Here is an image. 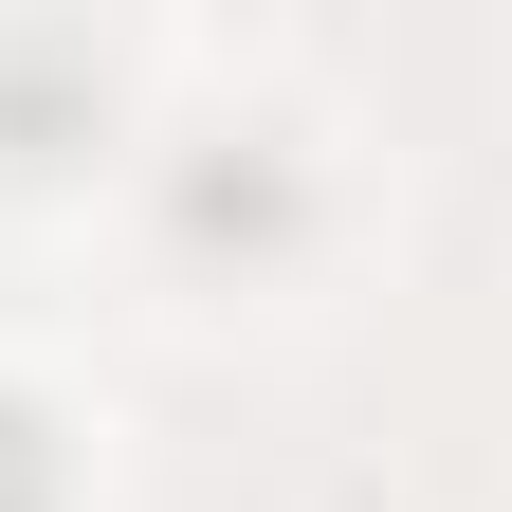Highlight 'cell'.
Instances as JSON below:
<instances>
[{
	"instance_id": "obj_3",
	"label": "cell",
	"mask_w": 512,
	"mask_h": 512,
	"mask_svg": "<svg viewBox=\"0 0 512 512\" xmlns=\"http://www.w3.org/2000/svg\"><path fill=\"white\" fill-rule=\"evenodd\" d=\"M0 512H55V421L0 384Z\"/></svg>"
},
{
	"instance_id": "obj_1",
	"label": "cell",
	"mask_w": 512,
	"mask_h": 512,
	"mask_svg": "<svg viewBox=\"0 0 512 512\" xmlns=\"http://www.w3.org/2000/svg\"><path fill=\"white\" fill-rule=\"evenodd\" d=\"M92 110H110V74H92L74 37H0V147H19V165L92 147Z\"/></svg>"
},
{
	"instance_id": "obj_2",
	"label": "cell",
	"mask_w": 512,
	"mask_h": 512,
	"mask_svg": "<svg viewBox=\"0 0 512 512\" xmlns=\"http://www.w3.org/2000/svg\"><path fill=\"white\" fill-rule=\"evenodd\" d=\"M311 220V183L275 165V147H220V165H183V238H202V256H275Z\"/></svg>"
}]
</instances>
